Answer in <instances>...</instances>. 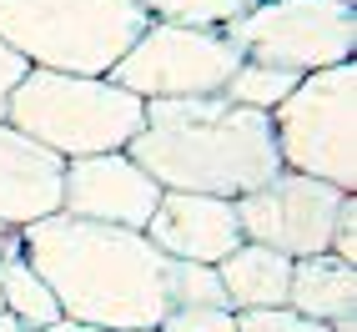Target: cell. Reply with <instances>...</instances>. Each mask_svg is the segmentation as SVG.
<instances>
[{"instance_id": "obj_4", "label": "cell", "mask_w": 357, "mask_h": 332, "mask_svg": "<svg viewBox=\"0 0 357 332\" xmlns=\"http://www.w3.org/2000/svg\"><path fill=\"white\" fill-rule=\"evenodd\" d=\"M146 26V0H0V40L36 70L111 76Z\"/></svg>"}, {"instance_id": "obj_2", "label": "cell", "mask_w": 357, "mask_h": 332, "mask_svg": "<svg viewBox=\"0 0 357 332\" xmlns=\"http://www.w3.org/2000/svg\"><path fill=\"white\" fill-rule=\"evenodd\" d=\"M126 151L156 176L161 192H202L227 202L267 186L282 172L267 111L231 106L222 91L146 101V126Z\"/></svg>"}, {"instance_id": "obj_18", "label": "cell", "mask_w": 357, "mask_h": 332, "mask_svg": "<svg viewBox=\"0 0 357 332\" xmlns=\"http://www.w3.org/2000/svg\"><path fill=\"white\" fill-rule=\"evenodd\" d=\"M236 332H332V327L292 312V307H252V312H236Z\"/></svg>"}, {"instance_id": "obj_21", "label": "cell", "mask_w": 357, "mask_h": 332, "mask_svg": "<svg viewBox=\"0 0 357 332\" xmlns=\"http://www.w3.org/2000/svg\"><path fill=\"white\" fill-rule=\"evenodd\" d=\"M26 70H31V66L20 61L6 40H0V121H6V101H10V91L20 86V76H26Z\"/></svg>"}, {"instance_id": "obj_5", "label": "cell", "mask_w": 357, "mask_h": 332, "mask_svg": "<svg viewBox=\"0 0 357 332\" xmlns=\"http://www.w3.org/2000/svg\"><path fill=\"white\" fill-rule=\"evenodd\" d=\"M282 172H302L357 192V61L297 76L272 116Z\"/></svg>"}, {"instance_id": "obj_24", "label": "cell", "mask_w": 357, "mask_h": 332, "mask_svg": "<svg viewBox=\"0 0 357 332\" xmlns=\"http://www.w3.org/2000/svg\"><path fill=\"white\" fill-rule=\"evenodd\" d=\"M10 247H15V232H10V227H0V252H10Z\"/></svg>"}, {"instance_id": "obj_8", "label": "cell", "mask_w": 357, "mask_h": 332, "mask_svg": "<svg viewBox=\"0 0 357 332\" xmlns=\"http://www.w3.org/2000/svg\"><path fill=\"white\" fill-rule=\"evenodd\" d=\"M342 197H352V192L317 181V176H302V172H277L267 186L236 197V222H242L247 242H261L297 262V257L327 252Z\"/></svg>"}, {"instance_id": "obj_25", "label": "cell", "mask_w": 357, "mask_h": 332, "mask_svg": "<svg viewBox=\"0 0 357 332\" xmlns=\"http://www.w3.org/2000/svg\"><path fill=\"white\" fill-rule=\"evenodd\" d=\"M131 332H161V327H131Z\"/></svg>"}, {"instance_id": "obj_13", "label": "cell", "mask_w": 357, "mask_h": 332, "mask_svg": "<svg viewBox=\"0 0 357 332\" xmlns=\"http://www.w3.org/2000/svg\"><path fill=\"white\" fill-rule=\"evenodd\" d=\"M287 307L317 322H342L357 317V267L342 262L332 252H312L292 262V282H287Z\"/></svg>"}, {"instance_id": "obj_6", "label": "cell", "mask_w": 357, "mask_h": 332, "mask_svg": "<svg viewBox=\"0 0 357 332\" xmlns=\"http://www.w3.org/2000/svg\"><path fill=\"white\" fill-rule=\"evenodd\" d=\"M242 61L307 76L322 66L357 61V10L342 0H257L227 26Z\"/></svg>"}, {"instance_id": "obj_16", "label": "cell", "mask_w": 357, "mask_h": 332, "mask_svg": "<svg viewBox=\"0 0 357 332\" xmlns=\"http://www.w3.org/2000/svg\"><path fill=\"white\" fill-rule=\"evenodd\" d=\"M257 0H146L151 20H172V26H197V31H227L242 20Z\"/></svg>"}, {"instance_id": "obj_14", "label": "cell", "mask_w": 357, "mask_h": 332, "mask_svg": "<svg viewBox=\"0 0 357 332\" xmlns=\"http://www.w3.org/2000/svg\"><path fill=\"white\" fill-rule=\"evenodd\" d=\"M0 307H6L20 327H51L61 317L56 292L45 287V277L20 257V247L0 252Z\"/></svg>"}, {"instance_id": "obj_22", "label": "cell", "mask_w": 357, "mask_h": 332, "mask_svg": "<svg viewBox=\"0 0 357 332\" xmlns=\"http://www.w3.org/2000/svg\"><path fill=\"white\" fill-rule=\"evenodd\" d=\"M45 332H111V327H96V322H76V317H56Z\"/></svg>"}, {"instance_id": "obj_11", "label": "cell", "mask_w": 357, "mask_h": 332, "mask_svg": "<svg viewBox=\"0 0 357 332\" xmlns=\"http://www.w3.org/2000/svg\"><path fill=\"white\" fill-rule=\"evenodd\" d=\"M61 176L66 161L56 151H45L26 131L0 121V227L20 232L61 211Z\"/></svg>"}, {"instance_id": "obj_10", "label": "cell", "mask_w": 357, "mask_h": 332, "mask_svg": "<svg viewBox=\"0 0 357 332\" xmlns=\"http://www.w3.org/2000/svg\"><path fill=\"white\" fill-rule=\"evenodd\" d=\"M141 232L156 252L176 257V262H202V267H217L231 247L247 242L242 222H236V202L202 197V192H161Z\"/></svg>"}, {"instance_id": "obj_3", "label": "cell", "mask_w": 357, "mask_h": 332, "mask_svg": "<svg viewBox=\"0 0 357 332\" xmlns=\"http://www.w3.org/2000/svg\"><path fill=\"white\" fill-rule=\"evenodd\" d=\"M6 121L40 141L61 161L126 151L146 126V101L111 76H70V70H26L6 101Z\"/></svg>"}, {"instance_id": "obj_19", "label": "cell", "mask_w": 357, "mask_h": 332, "mask_svg": "<svg viewBox=\"0 0 357 332\" xmlns=\"http://www.w3.org/2000/svg\"><path fill=\"white\" fill-rule=\"evenodd\" d=\"M161 332H236L231 307H172L161 322Z\"/></svg>"}, {"instance_id": "obj_17", "label": "cell", "mask_w": 357, "mask_h": 332, "mask_svg": "<svg viewBox=\"0 0 357 332\" xmlns=\"http://www.w3.org/2000/svg\"><path fill=\"white\" fill-rule=\"evenodd\" d=\"M172 307H227L217 267L176 262V257H172Z\"/></svg>"}, {"instance_id": "obj_15", "label": "cell", "mask_w": 357, "mask_h": 332, "mask_svg": "<svg viewBox=\"0 0 357 332\" xmlns=\"http://www.w3.org/2000/svg\"><path fill=\"white\" fill-rule=\"evenodd\" d=\"M297 86L292 70H277V66H257V61H242L231 70V81L222 86V96L231 106H247V111H277L282 101H287V91Z\"/></svg>"}, {"instance_id": "obj_1", "label": "cell", "mask_w": 357, "mask_h": 332, "mask_svg": "<svg viewBox=\"0 0 357 332\" xmlns=\"http://www.w3.org/2000/svg\"><path fill=\"white\" fill-rule=\"evenodd\" d=\"M15 247L56 292L61 317L131 332L172 312V257L156 252L146 232L51 211L20 227Z\"/></svg>"}, {"instance_id": "obj_20", "label": "cell", "mask_w": 357, "mask_h": 332, "mask_svg": "<svg viewBox=\"0 0 357 332\" xmlns=\"http://www.w3.org/2000/svg\"><path fill=\"white\" fill-rule=\"evenodd\" d=\"M327 252L357 267V192H352V197H342L337 222H332V236H327Z\"/></svg>"}, {"instance_id": "obj_7", "label": "cell", "mask_w": 357, "mask_h": 332, "mask_svg": "<svg viewBox=\"0 0 357 332\" xmlns=\"http://www.w3.org/2000/svg\"><path fill=\"white\" fill-rule=\"evenodd\" d=\"M242 66V51L227 40V31H197V26H172L151 20L136 36V45L111 66V81L126 86L141 101H166V96H217Z\"/></svg>"}, {"instance_id": "obj_9", "label": "cell", "mask_w": 357, "mask_h": 332, "mask_svg": "<svg viewBox=\"0 0 357 332\" xmlns=\"http://www.w3.org/2000/svg\"><path fill=\"white\" fill-rule=\"evenodd\" d=\"M156 202H161V186L141 161H131V151H101V156L66 161V176H61L66 217L141 232L146 217L156 211Z\"/></svg>"}, {"instance_id": "obj_23", "label": "cell", "mask_w": 357, "mask_h": 332, "mask_svg": "<svg viewBox=\"0 0 357 332\" xmlns=\"http://www.w3.org/2000/svg\"><path fill=\"white\" fill-rule=\"evenodd\" d=\"M0 332H20V322H15V317L6 312V307H0Z\"/></svg>"}, {"instance_id": "obj_26", "label": "cell", "mask_w": 357, "mask_h": 332, "mask_svg": "<svg viewBox=\"0 0 357 332\" xmlns=\"http://www.w3.org/2000/svg\"><path fill=\"white\" fill-rule=\"evenodd\" d=\"M20 332H45V327H20Z\"/></svg>"}, {"instance_id": "obj_12", "label": "cell", "mask_w": 357, "mask_h": 332, "mask_svg": "<svg viewBox=\"0 0 357 332\" xmlns=\"http://www.w3.org/2000/svg\"><path fill=\"white\" fill-rule=\"evenodd\" d=\"M217 282L231 312L252 307H287V282H292V257H282L261 242H242L217 262Z\"/></svg>"}]
</instances>
